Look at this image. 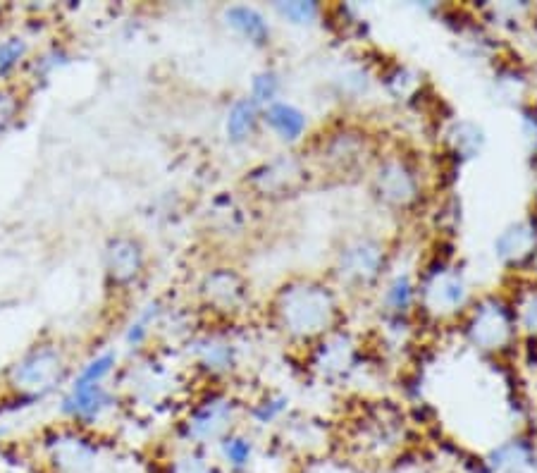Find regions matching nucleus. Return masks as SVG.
Wrapping results in <instances>:
<instances>
[{"mask_svg": "<svg viewBox=\"0 0 537 473\" xmlns=\"http://www.w3.org/2000/svg\"><path fill=\"white\" fill-rule=\"evenodd\" d=\"M473 304L464 270L454 263L437 261L418 278V309L435 321H454Z\"/></svg>", "mask_w": 537, "mask_h": 473, "instance_id": "nucleus-4", "label": "nucleus"}, {"mask_svg": "<svg viewBox=\"0 0 537 473\" xmlns=\"http://www.w3.org/2000/svg\"><path fill=\"white\" fill-rule=\"evenodd\" d=\"M308 180V165L306 161L296 156H280L275 161H268L258 168H253L246 177V184L258 196H268V199H277V196H289L296 189H301Z\"/></svg>", "mask_w": 537, "mask_h": 473, "instance_id": "nucleus-9", "label": "nucleus"}, {"mask_svg": "<svg viewBox=\"0 0 537 473\" xmlns=\"http://www.w3.org/2000/svg\"><path fill=\"white\" fill-rule=\"evenodd\" d=\"M65 376V356L55 344H41L24 354L10 368L8 380L22 395H41L55 387Z\"/></svg>", "mask_w": 537, "mask_h": 473, "instance_id": "nucleus-7", "label": "nucleus"}, {"mask_svg": "<svg viewBox=\"0 0 537 473\" xmlns=\"http://www.w3.org/2000/svg\"><path fill=\"white\" fill-rule=\"evenodd\" d=\"M261 118H263L261 106H256L249 96L237 98V101L232 103L230 113H227V120H225L227 139H230L232 144H244V141L256 137L258 127L263 125Z\"/></svg>", "mask_w": 537, "mask_h": 473, "instance_id": "nucleus-18", "label": "nucleus"}, {"mask_svg": "<svg viewBox=\"0 0 537 473\" xmlns=\"http://www.w3.org/2000/svg\"><path fill=\"white\" fill-rule=\"evenodd\" d=\"M227 27H232L242 39H246L251 46H268L273 39V29H270L268 20L263 17L261 10L251 8V5H230L225 10Z\"/></svg>", "mask_w": 537, "mask_h": 473, "instance_id": "nucleus-16", "label": "nucleus"}, {"mask_svg": "<svg viewBox=\"0 0 537 473\" xmlns=\"http://www.w3.org/2000/svg\"><path fill=\"white\" fill-rule=\"evenodd\" d=\"M275 10L282 20L299 24V27H308V24H313L320 15H323V8H320L318 3H304V0H294V3H277Z\"/></svg>", "mask_w": 537, "mask_h": 473, "instance_id": "nucleus-25", "label": "nucleus"}, {"mask_svg": "<svg viewBox=\"0 0 537 473\" xmlns=\"http://www.w3.org/2000/svg\"><path fill=\"white\" fill-rule=\"evenodd\" d=\"M537 254V227L530 220L509 225L495 239V256L504 266H521Z\"/></svg>", "mask_w": 537, "mask_h": 473, "instance_id": "nucleus-12", "label": "nucleus"}, {"mask_svg": "<svg viewBox=\"0 0 537 473\" xmlns=\"http://www.w3.org/2000/svg\"><path fill=\"white\" fill-rule=\"evenodd\" d=\"M370 175V192L378 199L380 206L390 211L406 213L421 206L425 196L423 172L411 158L401 153H387L375 158Z\"/></svg>", "mask_w": 537, "mask_h": 473, "instance_id": "nucleus-3", "label": "nucleus"}, {"mask_svg": "<svg viewBox=\"0 0 537 473\" xmlns=\"http://www.w3.org/2000/svg\"><path fill=\"white\" fill-rule=\"evenodd\" d=\"M287 409V399L285 397H268L265 402L256 404L253 407V419H256L258 423H273L282 416V411Z\"/></svg>", "mask_w": 537, "mask_h": 473, "instance_id": "nucleus-29", "label": "nucleus"}, {"mask_svg": "<svg viewBox=\"0 0 537 473\" xmlns=\"http://www.w3.org/2000/svg\"><path fill=\"white\" fill-rule=\"evenodd\" d=\"M234 419V404L232 399L213 395L189 414L187 419V435L194 442H208V440H220L222 435L230 433Z\"/></svg>", "mask_w": 537, "mask_h": 473, "instance_id": "nucleus-11", "label": "nucleus"}, {"mask_svg": "<svg viewBox=\"0 0 537 473\" xmlns=\"http://www.w3.org/2000/svg\"><path fill=\"white\" fill-rule=\"evenodd\" d=\"M199 294L208 309L230 316V313L242 311L249 301V282L234 268H213L203 275Z\"/></svg>", "mask_w": 537, "mask_h": 473, "instance_id": "nucleus-10", "label": "nucleus"}, {"mask_svg": "<svg viewBox=\"0 0 537 473\" xmlns=\"http://www.w3.org/2000/svg\"><path fill=\"white\" fill-rule=\"evenodd\" d=\"M390 268V249L380 237L356 235L344 239L335 251L332 278L347 292H373Z\"/></svg>", "mask_w": 537, "mask_h": 473, "instance_id": "nucleus-2", "label": "nucleus"}, {"mask_svg": "<svg viewBox=\"0 0 537 473\" xmlns=\"http://www.w3.org/2000/svg\"><path fill=\"white\" fill-rule=\"evenodd\" d=\"M280 89H282V79L277 75L275 70H263L258 72L256 77H253L251 82V101L256 103V106L268 108L270 103L280 101Z\"/></svg>", "mask_w": 537, "mask_h": 473, "instance_id": "nucleus-23", "label": "nucleus"}, {"mask_svg": "<svg viewBox=\"0 0 537 473\" xmlns=\"http://www.w3.org/2000/svg\"><path fill=\"white\" fill-rule=\"evenodd\" d=\"M22 115V94L17 86L3 84L0 86V137L8 134L12 127L20 122Z\"/></svg>", "mask_w": 537, "mask_h": 473, "instance_id": "nucleus-24", "label": "nucleus"}, {"mask_svg": "<svg viewBox=\"0 0 537 473\" xmlns=\"http://www.w3.org/2000/svg\"><path fill=\"white\" fill-rule=\"evenodd\" d=\"M270 323L285 340L316 344L339 330L342 301L332 282L299 275L285 280L270 299Z\"/></svg>", "mask_w": 537, "mask_h": 473, "instance_id": "nucleus-1", "label": "nucleus"}, {"mask_svg": "<svg viewBox=\"0 0 537 473\" xmlns=\"http://www.w3.org/2000/svg\"><path fill=\"white\" fill-rule=\"evenodd\" d=\"M373 141L356 127H339L320 139L316 149L318 168L332 177H351L368 172L375 163Z\"/></svg>", "mask_w": 537, "mask_h": 473, "instance_id": "nucleus-6", "label": "nucleus"}, {"mask_svg": "<svg viewBox=\"0 0 537 473\" xmlns=\"http://www.w3.org/2000/svg\"><path fill=\"white\" fill-rule=\"evenodd\" d=\"M170 473H220L211 462L199 457V454H184V457L175 459Z\"/></svg>", "mask_w": 537, "mask_h": 473, "instance_id": "nucleus-30", "label": "nucleus"}, {"mask_svg": "<svg viewBox=\"0 0 537 473\" xmlns=\"http://www.w3.org/2000/svg\"><path fill=\"white\" fill-rule=\"evenodd\" d=\"M199 366L206 368L208 373L218 376L234 368V347L225 340H203L199 344Z\"/></svg>", "mask_w": 537, "mask_h": 473, "instance_id": "nucleus-19", "label": "nucleus"}, {"mask_svg": "<svg viewBox=\"0 0 537 473\" xmlns=\"http://www.w3.org/2000/svg\"><path fill=\"white\" fill-rule=\"evenodd\" d=\"M447 141L456 156L473 158V156H478L480 149H483L485 137H483V129H480L478 125H473V122H456V125H452V129L447 132Z\"/></svg>", "mask_w": 537, "mask_h": 473, "instance_id": "nucleus-20", "label": "nucleus"}, {"mask_svg": "<svg viewBox=\"0 0 537 473\" xmlns=\"http://www.w3.org/2000/svg\"><path fill=\"white\" fill-rule=\"evenodd\" d=\"M220 457L232 471H246L253 462V442L242 433L222 435Z\"/></svg>", "mask_w": 537, "mask_h": 473, "instance_id": "nucleus-22", "label": "nucleus"}, {"mask_svg": "<svg viewBox=\"0 0 537 473\" xmlns=\"http://www.w3.org/2000/svg\"><path fill=\"white\" fill-rule=\"evenodd\" d=\"M533 268H535V270H537V254H535V256H533Z\"/></svg>", "mask_w": 537, "mask_h": 473, "instance_id": "nucleus-32", "label": "nucleus"}, {"mask_svg": "<svg viewBox=\"0 0 537 473\" xmlns=\"http://www.w3.org/2000/svg\"><path fill=\"white\" fill-rule=\"evenodd\" d=\"M464 333L478 352L499 354L509 349L518 335L511 301L497 294L475 299L464 313Z\"/></svg>", "mask_w": 537, "mask_h": 473, "instance_id": "nucleus-5", "label": "nucleus"}, {"mask_svg": "<svg viewBox=\"0 0 537 473\" xmlns=\"http://www.w3.org/2000/svg\"><path fill=\"white\" fill-rule=\"evenodd\" d=\"M316 368L330 380L347 376L354 368V342L339 330L323 337V340L316 342Z\"/></svg>", "mask_w": 537, "mask_h": 473, "instance_id": "nucleus-13", "label": "nucleus"}, {"mask_svg": "<svg viewBox=\"0 0 537 473\" xmlns=\"http://www.w3.org/2000/svg\"><path fill=\"white\" fill-rule=\"evenodd\" d=\"M158 313V306H148V311H146V316H141L137 323L132 325V330H129V335H127V342L129 344H141L146 340V335H148V323H151V318L156 316Z\"/></svg>", "mask_w": 537, "mask_h": 473, "instance_id": "nucleus-31", "label": "nucleus"}, {"mask_svg": "<svg viewBox=\"0 0 537 473\" xmlns=\"http://www.w3.org/2000/svg\"><path fill=\"white\" fill-rule=\"evenodd\" d=\"M261 120L285 144H299L308 132V118L304 110L287 101H275L268 108H263Z\"/></svg>", "mask_w": 537, "mask_h": 473, "instance_id": "nucleus-14", "label": "nucleus"}, {"mask_svg": "<svg viewBox=\"0 0 537 473\" xmlns=\"http://www.w3.org/2000/svg\"><path fill=\"white\" fill-rule=\"evenodd\" d=\"M528 464V447L521 440H509L487 454V466L495 473H514Z\"/></svg>", "mask_w": 537, "mask_h": 473, "instance_id": "nucleus-21", "label": "nucleus"}, {"mask_svg": "<svg viewBox=\"0 0 537 473\" xmlns=\"http://www.w3.org/2000/svg\"><path fill=\"white\" fill-rule=\"evenodd\" d=\"M115 364H117V356L113 352L96 356L94 361H89V364L82 368V373H79L74 383H103V380L110 376V371H113Z\"/></svg>", "mask_w": 537, "mask_h": 473, "instance_id": "nucleus-28", "label": "nucleus"}, {"mask_svg": "<svg viewBox=\"0 0 537 473\" xmlns=\"http://www.w3.org/2000/svg\"><path fill=\"white\" fill-rule=\"evenodd\" d=\"M24 55H27V41L22 36H10L0 43V77L12 75V70L22 63Z\"/></svg>", "mask_w": 537, "mask_h": 473, "instance_id": "nucleus-27", "label": "nucleus"}, {"mask_svg": "<svg viewBox=\"0 0 537 473\" xmlns=\"http://www.w3.org/2000/svg\"><path fill=\"white\" fill-rule=\"evenodd\" d=\"M516 316V328L528 335H537V290L521 294L516 301H511Z\"/></svg>", "mask_w": 537, "mask_h": 473, "instance_id": "nucleus-26", "label": "nucleus"}, {"mask_svg": "<svg viewBox=\"0 0 537 473\" xmlns=\"http://www.w3.org/2000/svg\"><path fill=\"white\" fill-rule=\"evenodd\" d=\"M110 397L103 383H74L65 397L63 411L74 421H91L108 407Z\"/></svg>", "mask_w": 537, "mask_h": 473, "instance_id": "nucleus-15", "label": "nucleus"}, {"mask_svg": "<svg viewBox=\"0 0 537 473\" xmlns=\"http://www.w3.org/2000/svg\"><path fill=\"white\" fill-rule=\"evenodd\" d=\"M106 282L110 290H129L146 273V249L134 235H115L108 239L103 254Z\"/></svg>", "mask_w": 537, "mask_h": 473, "instance_id": "nucleus-8", "label": "nucleus"}, {"mask_svg": "<svg viewBox=\"0 0 537 473\" xmlns=\"http://www.w3.org/2000/svg\"><path fill=\"white\" fill-rule=\"evenodd\" d=\"M382 309L397 321L411 316L413 309H418V280L409 273H399L387 280L382 287Z\"/></svg>", "mask_w": 537, "mask_h": 473, "instance_id": "nucleus-17", "label": "nucleus"}]
</instances>
